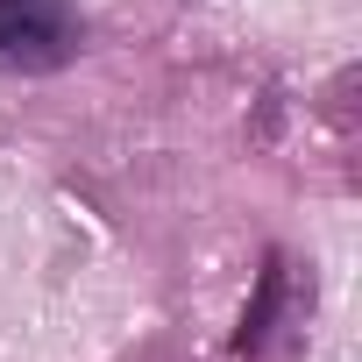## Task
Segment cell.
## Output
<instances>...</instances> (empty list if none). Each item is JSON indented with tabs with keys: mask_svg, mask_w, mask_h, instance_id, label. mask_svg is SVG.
I'll list each match as a JSON object with an SVG mask.
<instances>
[{
	"mask_svg": "<svg viewBox=\"0 0 362 362\" xmlns=\"http://www.w3.org/2000/svg\"><path fill=\"white\" fill-rule=\"evenodd\" d=\"M86 43L71 0H0V71H57Z\"/></svg>",
	"mask_w": 362,
	"mask_h": 362,
	"instance_id": "1",
	"label": "cell"
},
{
	"mask_svg": "<svg viewBox=\"0 0 362 362\" xmlns=\"http://www.w3.org/2000/svg\"><path fill=\"white\" fill-rule=\"evenodd\" d=\"M277 298H284V263L270 256V263H263V291H256V305H249V320H242V334H235V348H242V355H256V348L270 341V320H277Z\"/></svg>",
	"mask_w": 362,
	"mask_h": 362,
	"instance_id": "2",
	"label": "cell"
}]
</instances>
